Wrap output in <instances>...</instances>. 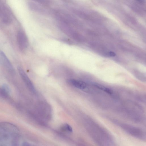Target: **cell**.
<instances>
[{"instance_id": "6da1fadb", "label": "cell", "mask_w": 146, "mask_h": 146, "mask_svg": "<svg viewBox=\"0 0 146 146\" xmlns=\"http://www.w3.org/2000/svg\"><path fill=\"white\" fill-rule=\"evenodd\" d=\"M85 127L97 146H115L113 137L104 127L93 120L88 119L85 123Z\"/></svg>"}, {"instance_id": "7a4b0ae2", "label": "cell", "mask_w": 146, "mask_h": 146, "mask_svg": "<svg viewBox=\"0 0 146 146\" xmlns=\"http://www.w3.org/2000/svg\"><path fill=\"white\" fill-rule=\"evenodd\" d=\"M19 131L18 127L11 123H0V142H9L11 146H17Z\"/></svg>"}, {"instance_id": "3957f363", "label": "cell", "mask_w": 146, "mask_h": 146, "mask_svg": "<svg viewBox=\"0 0 146 146\" xmlns=\"http://www.w3.org/2000/svg\"><path fill=\"white\" fill-rule=\"evenodd\" d=\"M113 122L118 127L131 136L142 141L146 140V133L141 128L116 121Z\"/></svg>"}, {"instance_id": "277c9868", "label": "cell", "mask_w": 146, "mask_h": 146, "mask_svg": "<svg viewBox=\"0 0 146 146\" xmlns=\"http://www.w3.org/2000/svg\"><path fill=\"white\" fill-rule=\"evenodd\" d=\"M17 70L21 78L29 90L33 93H36L35 86L25 71L19 66L18 67Z\"/></svg>"}, {"instance_id": "5b68a950", "label": "cell", "mask_w": 146, "mask_h": 146, "mask_svg": "<svg viewBox=\"0 0 146 146\" xmlns=\"http://www.w3.org/2000/svg\"><path fill=\"white\" fill-rule=\"evenodd\" d=\"M0 64L10 71H12L13 68L11 62L4 53L0 50Z\"/></svg>"}, {"instance_id": "8992f818", "label": "cell", "mask_w": 146, "mask_h": 146, "mask_svg": "<svg viewBox=\"0 0 146 146\" xmlns=\"http://www.w3.org/2000/svg\"><path fill=\"white\" fill-rule=\"evenodd\" d=\"M17 39L19 48L21 50L25 48L27 45V37L24 32L22 31L18 32L17 35Z\"/></svg>"}, {"instance_id": "52a82bcc", "label": "cell", "mask_w": 146, "mask_h": 146, "mask_svg": "<svg viewBox=\"0 0 146 146\" xmlns=\"http://www.w3.org/2000/svg\"><path fill=\"white\" fill-rule=\"evenodd\" d=\"M67 82L70 85L80 89L84 90L86 87V83L80 80L71 79H68Z\"/></svg>"}, {"instance_id": "ba28073f", "label": "cell", "mask_w": 146, "mask_h": 146, "mask_svg": "<svg viewBox=\"0 0 146 146\" xmlns=\"http://www.w3.org/2000/svg\"><path fill=\"white\" fill-rule=\"evenodd\" d=\"M94 86L98 89L101 90L109 94L113 93L112 91L110 89L97 83H94Z\"/></svg>"}, {"instance_id": "9c48e42d", "label": "cell", "mask_w": 146, "mask_h": 146, "mask_svg": "<svg viewBox=\"0 0 146 146\" xmlns=\"http://www.w3.org/2000/svg\"><path fill=\"white\" fill-rule=\"evenodd\" d=\"M1 90L3 94L5 95H9L11 93V89L9 86L6 84H4L2 86Z\"/></svg>"}, {"instance_id": "30bf717a", "label": "cell", "mask_w": 146, "mask_h": 146, "mask_svg": "<svg viewBox=\"0 0 146 146\" xmlns=\"http://www.w3.org/2000/svg\"><path fill=\"white\" fill-rule=\"evenodd\" d=\"M63 127L65 130L70 132H72V127L68 124L66 123L65 124Z\"/></svg>"}, {"instance_id": "8fae6325", "label": "cell", "mask_w": 146, "mask_h": 146, "mask_svg": "<svg viewBox=\"0 0 146 146\" xmlns=\"http://www.w3.org/2000/svg\"><path fill=\"white\" fill-rule=\"evenodd\" d=\"M22 146H31L30 144L27 142H25L22 144Z\"/></svg>"}, {"instance_id": "7c38bea8", "label": "cell", "mask_w": 146, "mask_h": 146, "mask_svg": "<svg viewBox=\"0 0 146 146\" xmlns=\"http://www.w3.org/2000/svg\"><path fill=\"white\" fill-rule=\"evenodd\" d=\"M109 54L111 56H114L115 55V53L112 52H109Z\"/></svg>"}, {"instance_id": "4fadbf2b", "label": "cell", "mask_w": 146, "mask_h": 146, "mask_svg": "<svg viewBox=\"0 0 146 146\" xmlns=\"http://www.w3.org/2000/svg\"></svg>"}]
</instances>
